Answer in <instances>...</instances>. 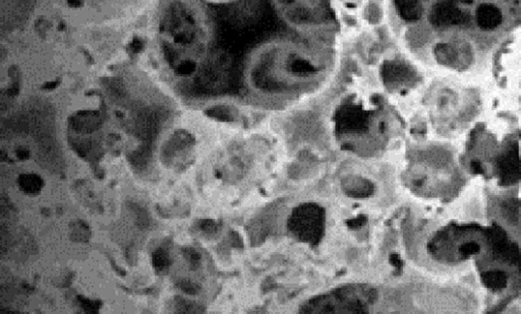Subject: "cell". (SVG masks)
Here are the masks:
<instances>
[{"mask_svg":"<svg viewBox=\"0 0 521 314\" xmlns=\"http://www.w3.org/2000/svg\"><path fill=\"white\" fill-rule=\"evenodd\" d=\"M406 42L426 63L479 74L521 33V0H397Z\"/></svg>","mask_w":521,"mask_h":314,"instance_id":"6da1fadb","label":"cell"},{"mask_svg":"<svg viewBox=\"0 0 521 314\" xmlns=\"http://www.w3.org/2000/svg\"><path fill=\"white\" fill-rule=\"evenodd\" d=\"M155 30L161 56L184 74L209 52L211 25L200 0H163Z\"/></svg>","mask_w":521,"mask_h":314,"instance_id":"7a4b0ae2","label":"cell"},{"mask_svg":"<svg viewBox=\"0 0 521 314\" xmlns=\"http://www.w3.org/2000/svg\"><path fill=\"white\" fill-rule=\"evenodd\" d=\"M19 187L27 196H36L43 189V180L36 174H23L19 177Z\"/></svg>","mask_w":521,"mask_h":314,"instance_id":"3957f363","label":"cell"},{"mask_svg":"<svg viewBox=\"0 0 521 314\" xmlns=\"http://www.w3.org/2000/svg\"><path fill=\"white\" fill-rule=\"evenodd\" d=\"M153 264L156 270L163 272V271L168 269L169 264H170V258H169L166 251H163V249H157L154 252Z\"/></svg>","mask_w":521,"mask_h":314,"instance_id":"277c9868","label":"cell"}]
</instances>
